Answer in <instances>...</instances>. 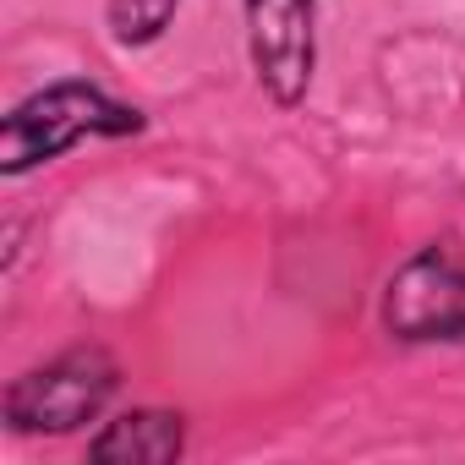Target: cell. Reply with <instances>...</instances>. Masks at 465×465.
<instances>
[{
    "mask_svg": "<svg viewBox=\"0 0 465 465\" xmlns=\"http://www.w3.org/2000/svg\"><path fill=\"white\" fill-rule=\"evenodd\" d=\"M247 55L274 104H302L318 66V0H242Z\"/></svg>",
    "mask_w": 465,
    "mask_h": 465,
    "instance_id": "cell-4",
    "label": "cell"
},
{
    "mask_svg": "<svg viewBox=\"0 0 465 465\" xmlns=\"http://www.w3.org/2000/svg\"><path fill=\"white\" fill-rule=\"evenodd\" d=\"M186 449V421L175 411H126L104 421V432L88 443V460L99 465H164L181 460Z\"/></svg>",
    "mask_w": 465,
    "mask_h": 465,
    "instance_id": "cell-5",
    "label": "cell"
},
{
    "mask_svg": "<svg viewBox=\"0 0 465 465\" xmlns=\"http://www.w3.org/2000/svg\"><path fill=\"white\" fill-rule=\"evenodd\" d=\"M383 329L400 345H465V263L454 247H421L394 269Z\"/></svg>",
    "mask_w": 465,
    "mask_h": 465,
    "instance_id": "cell-3",
    "label": "cell"
},
{
    "mask_svg": "<svg viewBox=\"0 0 465 465\" xmlns=\"http://www.w3.org/2000/svg\"><path fill=\"white\" fill-rule=\"evenodd\" d=\"M121 389V367L104 345H72L50 356L45 367H28L23 378L6 383V427L28 438H66L88 421L104 416V405Z\"/></svg>",
    "mask_w": 465,
    "mask_h": 465,
    "instance_id": "cell-2",
    "label": "cell"
},
{
    "mask_svg": "<svg viewBox=\"0 0 465 465\" xmlns=\"http://www.w3.org/2000/svg\"><path fill=\"white\" fill-rule=\"evenodd\" d=\"M143 132V115L121 99H110L94 83H50L45 94L23 99L0 126V170L28 175L50 159H61L83 137H132Z\"/></svg>",
    "mask_w": 465,
    "mask_h": 465,
    "instance_id": "cell-1",
    "label": "cell"
},
{
    "mask_svg": "<svg viewBox=\"0 0 465 465\" xmlns=\"http://www.w3.org/2000/svg\"><path fill=\"white\" fill-rule=\"evenodd\" d=\"M181 0H104V23L121 45H153L170 17H175Z\"/></svg>",
    "mask_w": 465,
    "mask_h": 465,
    "instance_id": "cell-6",
    "label": "cell"
}]
</instances>
